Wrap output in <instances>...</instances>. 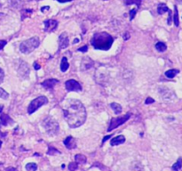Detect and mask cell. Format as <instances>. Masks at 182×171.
I'll use <instances>...</instances> for the list:
<instances>
[{
	"mask_svg": "<svg viewBox=\"0 0 182 171\" xmlns=\"http://www.w3.org/2000/svg\"><path fill=\"white\" fill-rule=\"evenodd\" d=\"M1 145H2V142L0 141V147H1Z\"/></svg>",
	"mask_w": 182,
	"mask_h": 171,
	"instance_id": "obj_44",
	"label": "cell"
},
{
	"mask_svg": "<svg viewBox=\"0 0 182 171\" xmlns=\"http://www.w3.org/2000/svg\"><path fill=\"white\" fill-rule=\"evenodd\" d=\"M65 107L63 109L64 118L69 127L77 128L85 122L86 110L79 100L70 99Z\"/></svg>",
	"mask_w": 182,
	"mask_h": 171,
	"instance_id": "obj_1",
	"label": "cell"
},
{
	"mask_svg": "<svg viewBox=\"0 0 182 171\" xmlns=\"http://www.w3.org/2000/svg\"><path fill=\"white\" fill-rule=\"evenodd\" d=\"M78 42H79V39L76 38V39L74 40V43H73V44H77V43H78Z\"/></svg>",
	"mask_w": 182,
	"mask_h": 171,
	"instance_id": "obj_41",
	"label": "cell"
},
{
	"mask_svg": "<svg viewBox=\"0 0 182 171\" xmlns=\"http://www.w3.org/2000/svg\"><path fill=\"white\" fill-rule=\"evenodd\" d=\"M18 75L19 77H21L22 79H28L30 75V68L28 66V64L23 62V61H20V65L18 67Z\"/></svg>",
	"mask_w": 182,
	"mask_h": 171,
	"instance_id": "obj_7",
	"label": "cell"
},
{
	"mask_svg": "<svg viewBox=\"0 0 182 171\" xmlns=\"http://www.w3.org/2000/svg\"><path fill=\"white\" fill-rule=\"evenodd\" d=\"M58 82H59V80L55 79H46L42 83V86H43L44 88H47V89H51L54 87L55 84H57Z\"/></svg>",
	"mask_w": 182,
	"mask_h": 171,
	"instance_id": "obj_15",
	"label": "cell"
},
{
	"mask_svg": "<svg viewBox=\"0 0 182 171\" xmlns=\"http://www.w3.org/2000/svg\"><path fill=\"white\" fill-rule=\"evenodd\" d=\"M34 68H35L36 70H38L41 68V66H40L37 63H34Z\"/></svg>",
	"mask_w": 182,
	"mask_h": 171,
	"instance_id": "obj_38",
	"label": "cell"
},
{
	"mask_svg": "<svg viewBox=\"0 0 182 171\" xmlns=\"http://www.w3.org/2000/svg\"><path fill=\"white\" fill-rule=\"evenodd\" d=\"M68 68H69V64L68 63L67 57H63L62 60H61V70L62 71V72H65V71L68 70Z\"/></svg>",
	"mask_w": 182,
	"mask_h": 171,
	"instance_id": "obj_20",
	"label": "cell"
},
{
	"mask_svg": "<svg viewBox=\"0 0 182 171\" xmlns=\"http://www.w3.org/2000/svg\"><path fill=\"white\" fill-rule=\"evenodd\" d=\"M179 73V70H175V69H172V70H169L165 71V76L168 78V79H173L177 74Z\"/></svg>",
	"mask_w": 182,
	"mask_h": 171,
	"instance_id": "obj_18",
	"label": "cell"
},
{
	"mask_svg": "<svg viewBox=\"0 0 182 171\" xmlns=\"http://www.w3.org/2000/svg\"><path fill=\"white\" fill-rule=\"evenodd\" d=\"M57 1L60 3H66V2H70L72 0H57Z\"/></svg>",
	"mask_w": 182,
	"mask_h": 171,
	"instance_id": "obj_39",
	"label": "cell"
},
{
	"mask_svg": "<svg viewBox=\"0 0 182 171\" xmlns=\"http://www.w3.org/2000/svg\"><path fill=\"white\" fill-rule=\"evenodd\" d=\"M39 44H40L39 38L37 37H33L21 43L20 45V51L25 54H30L31 52H33L36 48L39 47Z\"/></svg>",
	"mask_w": 182,
	"mask_h": 171,
	"instance_id": "obj_4",
	"label": "cell"
},
{
	"mask_svg": "<svg viewBox=\"0 0 182 171\" xmlns=\"http://www.w3.org/2000/svg\"><path fill=\"white\" fill-rule=\"evenodd\" d=\"M6 45V40H0V50H3Z\"/></svg>",
	"mask_w": 182,
	"mask_h": 171,
	"instance_id": "obj_34",
	"label": "cell"
},
{
	"mask_svg": "<svg viewBox=\"0 0 182 171\" xmlns=\"http://www.w3.org/2000/svg\"><path fill=\"white\" fill-rule=\"evenodd\" d=\"M69 46V38L67 32H63L59 37V49H64L67 48Z\"/></svg>",
	"mask_w": 182,
	"mask_h": 171,
	"instance_id": "obj_10",
	"label": "cell"
},
{
	"mask_svg": "<svg viewBox=\"0 0 182 171\" xmlns=\"http://www.w3.org/2000/svg\"><path fill=\"white\" fill-rule=\"evenodd\" d=\"M66 86V89L68 91H76V92H79L82 90V86L74 79H69L67 80L65 83Z\"/></svg>",
	"mask_w": 182,
	"mask_h": 171,
	"instance_id": "obj_8",
	"label": "cell"
},
{
	"mask_svg": "<svg viewBox=\"0 0 182 171\" xmlns=\"http://www.w3.org/2000/svg\"><path fill=\"white\" fill-rule=\"evenodd\" d=\"M132 116V114L131 113H127L126 115H124L123 117H118V118H113L110 121V124L108 126V131L110 132L112 131L113 129H115V128L118 127L119 126L123 125V123L126 122Z\"/></svg>",
	"mask_w": 182,
	"mask_h": 171,
	"instance_id": "obj_6",
	"label": "cell"
},
{
	"mask_svg": "<svg viewBox=\"0 0 182 171\" xmlns=\"http://www.w3.org/2000/svg\"><path fill=\"white\" fill-rule=\"evenodd\" d=\"M0 120H1V123L4 126H6L9 123H12L13 122V120L9 117L8 114H3V113L1 114V116H0Z\"/></svg>",
	"mask_w": 182,
	"mask_h": 171,
	"instance_id": "obj_17",
	"label": "cell"
},
{
	"mask_svg": "<svg viewBox=\"0 0 182 171\" xmlns=\"http://www.w3.org/2000/svg\"><path fill=\"white\" fill-rule=\"evenodd\" d=\"M125 142V137L123 136H118L115 138H113L110 142V145L112 146H116V145H122Z\"/></svg>",
	"mask_w": 182,
	"mask_h": 171,
	"instance_id": "obj_16",
	"label": "cell"
},
{
	"mask_svg": "<svg viewBox=\"0 0 182 171\" xmlns=\"http://www.w3.org/2000/svg\"><path fill=\"white\" fill-rule=\"evenodd\" d=\"M64 145L68 150H72L77 147V141L73 136H69L64 140Z\"/></svg>",
	"mask_w": 182,
	"mask_h": 171,
	"instance_id": "obj_14",
	"label": "cell"
},
{
	"mask_svg": "<svg viewBox=\"0 0 182 171\" xmlns=\"http://www.w3.org/2000/svg\"><path fill=\"white\" fill-rule=\"evenodd\" d=\"M3 108H4V106H3V105H0V113L2 112V111H3Z\"/></svg>",
	"mask_w": 182,
	"mask_h": 171,
	"instance_id": "obj_42",
	"label": "cell"
},
{
	"mask_svg": "<svg viewBox=\"0 0 182 171\" xmlns=\"http://www.w3.org/2000/svg\"><path fill=\"white\" fill-rule=\"evenodd\" d=\"M4 78H5V72H4V70L0 68V84L4 81Z\"/></svg>",
	"mask_w": 182,
	"mask_h": 171,
	"instance_id": "obj_32",
	"label": "cell"
},
{
	"mask_svg": "<svg viewBox=\"0 0 182 171\" xmlns=\"http://www.w3.org/2000/svg\"><path fill=\"white\" fill-rule=\"evenodd\" d=\"M125 5L130 6V5H136L138 7L141 6V0H123Z\"/></svg>",
	"mask_w": 182,
	"mask_h": 171,
	"instance_id": "obj_24",
	"label": "cell"
},
{
	"mask_svg": "<svg viewBox=\"0 0 182 171\" xmlns=\"http://www.w3.org/2000/svg\"><path fill=\"white\" fill-rule=\"evenodd\" d=\"M156 48L158 52H164L166 51L167 47L163 42H157L156 44Z\"/></svg>",
	"mask_w": 182,
	"mask_h": 171,
	"instance_id": "obj_25",
	"label": "cell"
},
{
	"mask_svg": "<svg viewBox=\"0 0 182 171\" xmlns=\"http://www.w3.org/2000/svg\"><path fill=\"white\" fill-rule=\"evenodd\" d=\"M26 169L27 171H37V165L36 163H28L26 165Z\"/></svg>",
	"mask_w": 182,
	"mask_h": 171,
	"instance_id": "obj_27",
	"label": "cell"
},
{
	"mask_svg": "<svg viewBox=\"0 0 182 171\" xmlns=\"http://www.w3.org/2000/svg\"><path fill=\"white\" fill-rule=\"evenodd\" d=\"M68 169L69 171H76L77 169V163H75V162H72L68 165Z\"/></svg>",
	"mask_w": 182,
	"mask_h": 171,
	"instance_id": "obj_30",
	"label": "cell"
},
{
	"mask_svg": "<svg viewBox=\"0 0 182 171\" xmlns=\"http://www.w3.org/2000/svg\"><path fill=\"white\" fill-rule=\"evenodd\" d=\"M113 38L107 32H99L93 35L91 39V44L95 49L107 51L110 49L113 44Z\"/></svg>",
	"mask_w": 182,
	"mask_h": 171,
	"instance_id": "obj_2",
	"label": "cell"
},
{
	"mask_svg": "<svg viewBox=\"0 0 182 171\" xmlns=\"http://www.w3.org/2000/svg\"><path fill=\"white\" fill-rule=\"evenodd\" d=\"M42 125H43L46 132L52 136H56L59 132V128H60L59 123L57 122V120L51 116L46 117L43 120V122H42Z\"/></svg>",
	"mask_w": 182,
	"mask_h": 171,
	"instance_id": "obj_3",
	"label": "cell"
},
{
	"mask_svg": "<svg viewBox=\"0 0 182 171\" xmlns=\"http://www.w3.org/2000/svg\"><path fill=\"white\" fill-rule=\"evenodd\" d=\"M47 103H48V99L46 96H38L30 104L29 107H28V113L29 114L34 113L37 109H39L41 106L46 104Z\"/></svg>",
	"mask_w": 182,
	"mask_h": 171,
	"instance_id": "obj_5",
	"label": "cell"
},
{
	"mask_svg": "<svg viewBox=\"0 0 182 171\" xmlns=\"http://www.w3.org/2000/svg\"><path fill=\"white\" fill-rule=\"evenodd\" d=\"M153 103H155V100H154L153 98H151V97H148L146 99V101H145L146 104H153Z\"/></svg>",
	"mask_w": 182,
	"mask_h": 171,
	"instance_id": "obj_33",
	"label": "cell"
},
{
	"mask_svg": "<svg viewBox=\"0 0 182 171\" xmlns=\"http://www.w3.org/2000/svg\"><path fill=\"white\" fill-rule=\"evenodd\" d=\"M177 2H179V3H180V4H182V0H176Z\"/></svg>",
	"mask_w": 182,
	"mask_h": 171,
	"instance_id": "obj_43",
	"label": "cell"
},
{
	"mask_svg": "<svg viewBox=\"0 0 182 171\" xmlns=\"http://www.w3.org/2000/svg\"><path fill=\"white\" fill-rule=\"evenodd\" d=\"M87 50H88V47H87V46H85V47H80V48L78 49L79 52H86Z\"/></svg>",
	"mask_w": 182,
	"mask_h": 171,
	"instance_id": "obj_36",
	"label": "cell"
},
{
	"mask_svg": "<svg viewBox=\"0 0 182 171\" xmlns=\"http://www.w3.org/2000/svg\"><path fill=\"white\" fill-rule=\"evenodd\" d=\"M136 13H137V9H132V10H131V12H130V20H131V21H132L133 18L135 17Z\"/></svg>",
	"mask_w": 182,
	"mask_h": 171,
	"instance_id": "obj_31",
	"label": "cell"
},
{
	"mask_svg": "<svg viewBox=\"0 0 182 171\" xmlns=\"http://www.w3.org/2000/svg\"><path fill=\"white\" fill-rule=\"evenodd\" d=\"M130 38V34L128 33V32H125L124 34H123V39L124 40H128Z\"/></svg>",
	"mask_w": 182,
	"mask_h": 171,
	"instance_id": "obj_37",
	"label": "cell"
},
{
	"mask_svg": "<svg viewBox=\"0 0 182 171\" xmlns=\"http://www.w3.org/2000/svg\"><path fill=\"white\" fill-rule=\"evenodd\" d=\"M75 161L77 164H85L86 163V157L82 154H77L75 156Z\"/></svg>",
	"mask_w": 182,
	"mask_h": 171,
	"instance_id": "obj_19",
	"label": "cell"
},
{
	"mask_svg": "<svg viewBox=\"0 0 182 171\" xmlns=\"http://www.w3.org/2000/svg\"><path fill=\"white\" fill-rule=\"evenodd\" d=\"M170 9L168 8V6L165 5V4H159L158 5V7H157V13L159 14H163L164 13L168 12Z\"/></svg>",
	"mask_w": 182,
	"mask_h": 171,
	"instance_id": "obj_22",
	"label": "cell"
},
{
	"mask_svg": "<svg viewBox=\"0 0 182 171\" xmlns=\"http://www.w3.org/2000/svg\"><path fill=\"white\" fill-rule=\"evenodd\" d=\"M109 137H111V136H107L106 137H104V138H103V141H102V142H106V141H107Z\"/></svg>",
	"mask_w": 182,
	"mask_h": 171,
	"instance_id": "obj_40",
	"label": "cell"
},
{
	"mask_svg": "<svg viewBox=\"0 0 182 171\" xmlns=\"http://www.w3.org/2000/svg\"><path fill=\"white\" fill-rule=\"evenodd\" d=\"M95 78H96V81L101 84L105 86L106 85V81L108 79V74L107 72H105V70H98L95 73Z\"/></svg>",
	"mask_w": 182,
	"mask_h": 171,
	"instance_id": "obj_9",
	"label": "cell"
},
{
	"mask_svg": "<svg viewBox=\"0 0 182 171\" xmlns=\"http://www.w3.org/2000/svg\"><path fill=\"white\" fill-rule=\"evenodd\" d=\"M110 107L114 110V111H115L116 114H120V113L122 112V111H123L122 106H121L120 104H117V103H112V104H110Z\"/></svg>",
	"mask_w": 182,
	"mask_h": 171,
	"instance_id": "obj_21",
	"label": "cell"
},
{
	"mask_svg": "<svg viewBox=\"0 0 182 171\" xmlns=\"http://www.w3.org/2000/svg\"><path fill=\"white\" fill-rule=\"evenodd\" d=\"M93 64H94L93 61L91 58H89L88 56L83 57V59L81 62V70L82 71L88 70H90L91 68L93 67Z\"/></svg>",
	"mask_w": 182,
	"mask_h": 171,
	"instance_id": "obj_11",
	"label": "cell"
},
{
	"mask_svg": "<svg viewBox=\"0 0 182 171\" xmlns=\"http://www.w3.org/2000/svg\"><path fill=\"white\" fill-rule=\"evenodd\" d=\"M159 92H160V95L161 96L166 100V101H168V100H172L175 95L173 94L172 91H171L170 89H168V88H160L159 89Z\"/></svg>",
	"mask_w": 182,
	"mask_h": 171,
	"instance_id": "obj_13",
	"label": "cell"
},
{
	"mask_svg": "<svg viewBox=\"0 0 182 171\" xmlns=\"http://www.w3.org/2000/svg\"><path fill=\"white\" fill-rule=\"evenodd\" d=\"M181 168H182V159H181V158H179L178 161L173 164L172 169L173 171H179V169H180Z\"/></svg>",
	"mask_w": 182,
	"mask_h": 171,
	"instance_id": "obj_23",
	"label": "cell"
},
{
	"mask_svg": "<svg viewBox=\"0 0 182 171\" xmlns=\"http://www.w3.org/2000/svg\"><path fill=\"white\" fill-rule=\"evenodd\" d=\"M173 22H174V24L176 27H178L179 25V13H178V8L177 6H174V19H173Z\"/></svg>",
	"mask_w": 182,
	"mask_h": 171,
	"instance_id": "obj_28",
	"label": "cell"
},
{
	"mask_svg": "<svg viewBox=\"0 0 182 171\" xmlns=\"http://www.w3.org/2000/svg\"><path fill=\"white\" fill-rule=\"evenodd\" d=\"M132 171H144V169H143L141 163L135 162L132 167Z\"/></svg>",
	"mask_w": 182,
	"mask_h": 171,
	"instance_id": "obj_26",
	"label": "cell"
},
{
	"mask_svg": "<svg viewBox=\"0 0 182 171\" xmlns=\"http://www.w3.org/2000/svg\"><path fill=\"white\" fill-rule=\"evenodd\" d=\"M45 31L51 32L56 30L58 26V22L55 20H46L45 21Z\"/></svg>",
	"mask_w": 182,
	"mask_h": 171,
	"instance_id": "obj_12",
	"label": "cell"
},
{
	"mask_svg": "<svg viewBox=\"0 0 182 171\" xmlns=\"http://www.w3.org/2000/svg\"><path fill=\"white\" fill-rule=\"evenodd\" d=\"M8 97H9L8 93L6 90H4L3 88H0V98L6 100V99H8Z\"/></svg>",
	"mask_w": 182,
	"mask_h": 171,
	"instance_id": "obj_29",
	"label": "cell"
},
{
	"mask_svg": "<svg viewBox=\"0 0 182 171\" xmlns=\"http://www.w3.org/2000/svg\"><path fill=\"white\" fill-rule=\"evenodd\" d=\"M168 13H169V17H168V25H171L172 24V11L169 10Z\"/></svg>",
	"mask_w": 182,
	"mask_h": 171,
	"instance_id": "obj_35",
	"label": "cell"
}]
</instances>
